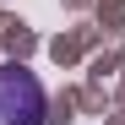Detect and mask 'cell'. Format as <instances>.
Masks as SVG:
<instances>
[{
	"mask_svg": "<svg viewBox=\"0 0 125 125\" xmlns=\"http://www.w3.org/2000/svg\"><path fill=\"white\" fill-rule=\"evenodd\" d=\"M44 114H49L44 82L27 65L6 60V65H0V125H44Z\"/></svg>",
	"mask_w": 125,
	"mask_h": 125,
	"instance_id": "cell-1",
	"label": "cell"
}]
</instances>
